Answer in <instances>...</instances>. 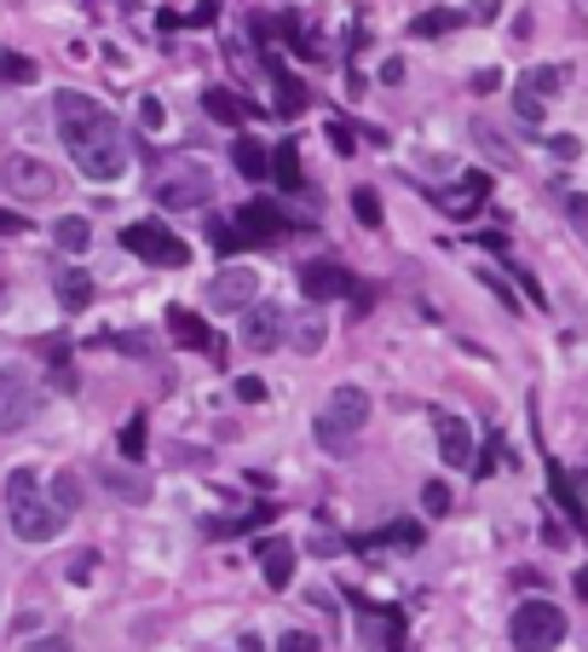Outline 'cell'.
Listing matches in <instances>:
<instances>
[{"label": "cell", "instance_id": "cell-39", "mask_svg": "<svg viewBox=\"0 0 588 652\" xmlns=\"http://www.w3.org/2000/svg\"><path fill=\"white\" fill-rule=\"evenodd\" d=\"M295 346H300V353H318V346H323V323H300Z\"/></svg>", "mask_w": 588, "mask_h": 652}, {"label": "cell", "instance_id": "cell-23", "mask_svg": "<svg viewBox=\"0 0 588 652\" xmlns=\"http://www.w3.org/2000/svg\"><path fill=\"white\" fill-rule=\"evenodd\" d=\"M520 87H525V93H536V98H554L559 87H566V70H559V64H536V70H525V75H520Z\"/></svg>", "mask_w": 588, "mask_h": 652}, {"label": "cell", "instance_id": "cell-6", "mask_svg": "<svg viewBox=\"0 0 588 652\" xmlns=\"http://www.w3.org/2000/svg\"><path fill=\"white\" fill-rule=\"evenodd\" d=\"M0 185L23 203H41V196H58V173L46 168L41 157H23V150H7L0 157Z\"/></svg>", "mask_w": 588, "mask_h": 652}, {"label": "cell", "instance_id": "cell-29", "mask_svg": "<svg viewBox=\"0 0 588 652\" xmlns=\"http://www.w3.org/2000/svg\"><path fill=\"white\" fill-rule=\"evenodd\" d=\"M352 214L364 220L370 232H381V220H387V214H381V196H375L370 185H357V191H352Z\"/></svg>", "mask_w": 588, "mask_h": 652}, {"label": "cell", "instance_id": "cell-27", "mask_svg": "<svg viewBox=\"0 0 588 652\" xmlns=\"http://www.w3.org/2000/svg\"><path fill=\"white\" fill-rule=\"evenodd\" d=\"M284 30H289V41H295V53H300V58H323V41H318L312 30H306V23H300L295 12H284Z\"/></svg>", "mask_w": 588, "mask_h": 652}, {"label": "cell", "instance_id": "cell-12", "mask_svg": "<svg viewBox=\"0 0 588 652\" xmlns=\"http://www.w3.org/2000/svg\"><path fill=\"white\" fill-rule=\"evenodd\" d=\"M352 271L346 266H335V260H306L300 266V295L306 300H341V295H352Z\"/></svg>", "mask_w": 588, "mask_h": 652}, {"label": "cell", "instance_id": "cell-47", "mask_svg": "<svg viewBox=\"0 0 588 652\" xmlns=\"http://www.w3.org/2000/svg\"><path fill=\"white\" fill-rule=\"evenodd\" d=\"M502 12V0H473V18H496Z\"/></svg>", "mask_w": 588, "mask_h": 652}, {"label": "cell", "instance_id": "cell-13", "mask_svg": "<svg viewBox=\"0 0 588 652\" xmlns=\"http://www.w3.org/2000/svg\"><path fill=\"white\" fill-rule=\"evenodd\" d=\"M432 428H439V457H445L450 468H473V434H468L462 416L432 410Z\"/></svg>", "mask_w": 588, "mask_h": 652}, {"label": "cell", "instance_id": "cell-36", "mask_svg": "<svg viewBox=\"0 0 588 652\" xmlns=\"http://www.w3.org/2000/svg\"><path fill=\"white\" fill-rule=\"evenodd\" d=\"M209 243L220 248V255H232V248H243V237H237V232H232V225H225V220H214V225H209Z\"/></svg>", "mask_w": 588, "mask_h": 652}, {"label": "cell", "instance_id": "cell-50", "mask_svg": "<svg viewBox=\"0 0 588 652\" xmlns=\"http://www.w3.org/2000/svg\"><path fill=\"white\" fill-rule=\"evenodd\" d=\"M577 600H588V566H577Z\"/></svg>", "mask_w": 588, "mask_h": 652}, {"label": "cell", "instance_id": "cell-21", "mask_svg": "<svg viewBox=\"0 0 588 652\" xmlns=\"http://www.w3.org/2000/svg\"><path fill=\"white\" fill-rule=\"evenodd\" d=\"M53 243L64 248V255H82V248L93 243V225H87L82 214H64V220L53 225Z\"/></svg>", "mask_w": 588, "mask_h": 652}, {"label": "cell", "instance_id": "cell-24", "mask_svg": "<svg viewBox=\"0 0 588 652\" xmlns=\"http://www.w3.org/2000/svg\"><path fill=\"white\" fill-rule=\"evenodd\" d=\"M53 509L70 520L75 509H82V473H70V468H58L53 473Z\"/></svg>", "mask_w": 588, "mask_h": 652}, {"label": "cell", "instance_id": "cell-46", "mask_svg": "<svg viewBox=\"0 0 588 652\" xmlns=\"http://www.w3.org/2000/svg\"><path fill=\"white\" fill-rule=\"evenodd\" d=\"M329 139H335L341 157H352V133H346V128H329Z\"/></svg>", "mask_w": 588, "mask_h": 652}, {"label": "cell", "instance_id": "cell-3", "mask_svg": "<svg viewBox=\"0 0 588 652\" xmlns=\"http://www.w3.org/2000/svg\"><path fill=\"white\" fill-rule=\"evenodd\" d=\"M364 421H370V393L346 382V387H335L323 398V410H318L312 428H318V445L341 457V450H352V439L364 434Z\"/></svg>", "mask_w": 588, "mask_h": 652}, {"label": "cell", "instance_id": "cell-34", "mask_svg": "<svg viewBox=\"0 0 588 652\" xmlns=\"http://www.w3.org/2000/svg\"><path fill=\"white\" fill-rule=\"evenodd\" d=\"M502 457H507V439H502V434H496V439H491V445H484V457H479V462H473V473H479V480H484V473H496V468H502Z\"/></svg>", "mask_w": 588, "mask_h": 652}, {"label": "cell", "instance_id": "cell-35", "mask_svg": "<svg viewBox=\"0 0 588 652\" xmlns=\"http://www.w3.org/2000/svg\"><path fill=\"white\" fill-rule=\"evenodd\" d=\"M121 457H133V462L145 457V421H139V416L121 428Z\"/></svg>", "mask_w": 588, "mask_h": 652}, {"label": "cell", "instance_id": "cell-11", "mask_svg": "<svg viewBox=\"0 0 588 652\" xmlns=\"http://www.w3.org/2000/svg\"><path fill=\"white\" fill-rule=\"evenodd\" d=\"M254 295H260V271H254V266H225L220 278L209 284V300L220 312H243Z\"/></svg>", "mask_w": 588, "mask_h": 652}, {"label": "cell", "instance_id": "cell-20", "mask_svg": "<svg viewBox=\"0 0 588 652\" xmlns=\"http://www.w3.org/2000/svg\"><path fill=\"white\" fill-rule=\"evenodd\" d=\"M266 70L277 75V93H284V116H300V110H306V87L284 70V58H277V53H266Z\"/></svg>", "mask_w": 588, "mask_h": 652}, {"label": "cell", "instance_id": "cell-10", "mask_svg": "<svg viewBox=\"0 0 588 652\" xmlns=\"http://www.w3.org/2000/svg\"><path fill=\"white\" fill-rule=\"evenodd\" d=\"M35 405H41V393H35L30 382H23L18 370H7V375H0V428H7V434L30 428Z\"/></svg>", "mask_w": 588, "mask_h": 652}, {"label": "cell", "instance_id": "cell-16", "mask_svg": "<svg viewBox=\"0 0 588 652\" xmlns=\"http://www.w3.org/2000/svg\"><path fill=\"white\" fill-rule=\"evenodd\" d=\"M266 173L277 180V191H306V173H300V150H295V139H277V150L266 157Z\"/></svg>", "mask_w": 588, "mask_h": 652}, {"label": "cell", "instance_id": "cell-51", "mask_svg": "<svg viewBox=\"0 0 588 652\" xmlns=\"http://www.w3.org/2000/svg\"><path fill=\"white\" fill-rule=\"evenodd\" d=\"M35 652H75V646H70V641H41Z\"/></svg>", "mask_w": 588, "mask_h": 652}, {"label": "cell", "instance_id": "cell-28", "mask_svg": "<svg viewBox=\"0 0 588 652\" xmlns=\"http://www.w3.org/2000/svg\"><path fill=\"white\" fill-rule=\"evenodd\" d=\"M53 387H58V393H75V387H82V375H75L64 341H53Z\"/></svg>", "mask_w": 588, "mask_h": 652}, {"label": "cell", "instance_id": "cell-4", "mask_svg": "<svg viewBox=\"0 0 588 652\" xmlns=\"http://www.w3.org/2000/svg\"><path fill=\"white\" fill-rule=\"evenodd\" d=\"M507 635H514L520 652H554L566 641V612L554 600H520L514 618H507Z\"/></svg>", "mask_w": 588, "mask_h": 652}, {"label": "cell", "instance_id": "cell-37", "mask_svg": "<svg viewBox=\"0 0 588 652\" xmlns=\"http://www.w3.org/2000/svg\"><path fill=\"white\" fill-rule=\"evenodd\" d=\"M543 105H548V98H536V93H514V110H520V121H543Z\"/></svg>", "mask_w": 588, "mask_h": 652}, {"label": "cell", "instance_id": "cell-9", "mask_svg": "<svg viewBox=\"0 0 588 652\" xmlns=\"http://www.w3.org/2000/svg\"><path fill=\"white\" fill-rule=\"evenodd\" d=\"M243 312H248V318H243V346H254V353H271V346L289 341V312H284V307H271V300H266V307H254V300H248Z\"/></svg>", "mask_w": 588, "mask_h": 652}, {"label": "cell", "instance_id": "cell-32", "mask_svg": "<svg viewBox=\"0 0 588 652\" xmlns=\"http://www.w3.org/2000/svg\"><path fill=\"white\" fill-rule=\"evenodd\" d=\"M271 652H323V641H318V635H306V630H284Z\"/></svg>", "mask_w": 588, "mask_h": 652}, {"label": "cell", "instance_id": "cell-7", "mask_svg": "<svg viewBox=\"0 0 588 652\" xmlns=\"http://www.w3.org/2000/svg\"><path fill=\"white\" fill-rule=\"evenodd\" d=\"M232 232L243 237V243H284L295 225H289V214L277 209V203H266V196H254V203H243L237 214H232Z\"/></svg>", "mask_w": 588, "mask_h": 652}, {"label": "cell", "instance_id": "cell-52", "mask_svg": "<svg viewBox=\"0 0 588 652\" xmlns=\"http://www.w3.org/2000/svg\"><path fill=\"white\" fill-rule=\"evenodd\" d=\"M393 652H404V635H398V623H393Z\"/></svg>", "mask_w": 588, "mask_h": 652}, {"label": "cell", "instance_id": "cell-33", "mask_svg": "<svg viewBox=\"0 0 588 652\" xmlns=\"http://www.w3.org/2000/svg\"><path fill=\"white\" fill-rule=\"evenodd\" d=\"M0 82H35V64L18 53H0Z\"/></svg>", "mask_w": 588, "mask_h": 652}, {"label": "cell", "instance_id": "cell-14", "mask_svg": "<svg viewBox=\"0 0 588 652\" xmlns=\"http://www.w3.org/2000/svg\"><path fill=\"white\" fill-rule=\"evenodd\" d=\"M254 555H260V571H266V584H271V589H289V584H295L300 548H295L289 537H266L260 548H254Z\"/></svg>", "mask_w": 588, "mask_h": 652}, {"label": "cell", "instance_id": "cell-48", "mask_svg": "<svg viewBox=\"0 0 588 652\" xmlns=\"http://www.w3.org/2000/svg\"><path fill=\"white\" fill-rule=\"evenodd\" d=\"M237 646H243V652H271V646H266V641H260V635H243V641H237Z\"/></svg>", "mask_w": 588, "mask_h": 652}, {"label": "cell", "instance_id": "cell-2", "mask_svg": "<svg viewBox=\"0 0 588 652\" xmlns=\"http://www.w3.org/2000/svg\"><path fill=\"white\" fill-rule=\"evenodd\" d=\"M7 520L23 543H53L64 532V514L41 496V473L35 468H12L7 473Z\"/></svg>", "mask_w": 588, "mask_h": 652}, {"label": "cell", "instance_id": "cell-38", "mask_svg": "<svg viewBox=\"0 0 588 652\" xmlns=\"http://www.w3.org/2000/svg\"><path fill=\"white\" fill-rule=\"evenodd\" d=\"M548 150H554V157H559V162H577V157H582V145H577V133H554V139H548Z\"/></svg>", "mask_w": 588, "mask_h": 652}, {"label": "cell", "instance_id": "cell-43", "mask_svg": "<svg viewBox=\"0 0 588 652\" xmlns=\"http://www.w3.org/2000/svg\"><path fill=\"white\" fill-rule=\"evenodd\" d=\"M93 566H98V555H82V560L70 566V578H75V584H87V578H93Z\"/></svg>", "mask_w": 588, "mask_h": 652}, {"label": "cell", "instance_id": "cell-25", "mask_svg": "<svg viewBox=\"0 0 588 652\" xmlns=\"http://www.w3.org/2000/svg\"><path fill=\"white\" fill-rule=\"evenodd\" d=\"M456 23H462V12H450V7H439V12H421L416 23H410V35H421V41H432V35H450Z\"/></svg>", "mask_w": 588, "mask_h": 652}, {"label": "cell", "instance_id": "cell-40", "mask_svg": "<svg viewBox=\"0 0 588 652\" xmlns=\"http://www.w3.org/2000/svg\"><path fill=\"white\" fill-rule=\"evenodd\" d=\"M237 398H243V405H260V398H266V382H260V375H237Z\"/></svg>", "mask_w": 588, "mask_h": 652}, {"label": "cell", "instance_id": "cell-1", "mask_svg": "<svg viewBox=\"0 0 588 652\" xmlns=\"http://www.w3.org/2000/svg\"><path fill=\"white\" fill-rule=\"evenodd\" d=\"M58 139L64 150L75 157V168L87 173V180H121L127 173V139H121V121L93 105L87 93H58Z\"/></svg>", "mask_w": 588, "mask_h": 652}, {"label": "cell", "instance_id": "cell-30", "mask_svg": "<svg viewBox=\"0 0 588 652\" xmlns=\"http://www.w3.org/2000/svg\"><path fill=\"white\" fill-rule=\"evenodd\" d=\"M105 485H110V491H121L127 503H145V496H150V485H145V480H133V473H116V468H105Z\"/></svg>", "mask_w": 588, "mask_h": 652}, {"label": "cell", "instance_id": "cell-42", "mask_svg": "<svg viewBox=\"0 0 588 652\" xmlns=\"http://www.w3.org/2000/svg\"><path fill=\"white\" fill-rule=\"evenodd\" d=\"M496 87H502L496 70H479V75H473V93H496Z\"/></svg>", "mask_w": 588, "mask_h": 652}, {"label": "cell", "instance_id": "cell-8", "mask_svg": "<svg viewBox=\"0 0 588 652\" xmlns=\"http://www.w3.org/2000/svg\"><path fill=\"white\" fill-rule=\"evenodd\" d=\"M209 196H214V173L196 168V162L162 173V185H157V203H162V209H202Z\"/></svg>", "mask_w": 588, "mask_h": 652}, {"label": "cell", "instance_id": "cell-15", "mask_svg": "<svg viewBox=\"0 0 588 652\" xmlns=\"http://www.w3.org/2000/svg\"><path fill=\"white\" fill-rule=\"evenodd\" d=\"M484 196H491V173H462L450 191H439V209L445 214H473Z\"/></svg>", "mask_w": 588, "mask_h": 652}, {"label": "cell", "instance_id": "cell-22", "mask_svg": "<svg viewBox=\"0 0 588 652\" xmlns=\"http://www.w3.org/2000/svg\"><path fill=\"white\" fill-rule=\"evenodd\" d=\"M387 543H404V548H416L421 543V525L416 520H398V525H387V532H370V537H357V548H387Z\"/></svg>", "mask_w": 588, "mask_h": 652}, {"label": "cell", "instance_id": "cell-49", "mask_svg": "<svg viewBox=\"0 0 588 652\" xmlns=\"http://www.w3.org/2000/svg\"><path fill=\"white\" fill-rule=\"evenodd\" d=\"M571 491H577V503H582V514H588V473H582V480H577Z\"/></svg>", "mask_w": 588, "mask_h": 652}, {"label": "cell", "instance_id": "cell-44", "mask_svg": "<svg viewBox=\"0 0 588 652\" xmlns=\"http://www.w3.org/2000/svg\"><path fill=\"white\" fill-rule=\"evenodd\" d=\"M12 232H30V220H23V214H0V237H12Z\"/></svg>", "mask_w": 588, "mask_h": 652}, {"label": "cell", "instance_id": "cell-18", "mask_svg": "<svg viewBox=\"0 0 588 652\" xmlns=\"http://www.w3.org/2000/svg\"><path fill=\"white\" fill-rule=\"evenodd\" d=\"M168 335L179 346H191V353H202V346H209V323H202L196 312H185V307H168Z\"/></svg>", "mask_w": 588, "mask_h": 652}, {"label": "cell", "instance_id": "cell-53", "mask_svg": "<svg viewBox=\"0 0 588 652\" xmlns=\"http://www.w3.org/2000/svg\"><path fill=\"white\" fill-rule=\"evenodd\" d=\"M0 300H7V271H0Z\"/></svg>", "mask_w": 588, "mask_h": 652}, {"label": "cell", "instance_id": "cell-45", "mask_svg": "<svg viewBox=\"0 0 588 652\" xmlns=\"http://www.w3.org/2000/svg\"><path fill=\"white\" fill-rule=\"evenodd\" d=\"M116 346H121V353H139V359H145V353H150V341H145V335H121V341H116Z\"/></svg>", "mask_w": 588, "mask_h": 652}, {"label": "cell", "instance_id": "cell-26", "mask_svg": "<svg viewBox=\"0 0 588 652\" xmlns=\"http://www.w3.org/2000/svg\"><path fill=\"white\" fill-rule=\"evenodd\" d=\"M232 157H237V173H243V180H266V150L254 145V139H237Z\"/></svg>", "mask_w": 588, "mask_h": 652}, {"label": "cell", "instance_id": "cell-17", "mask_svg": "<svg viewBox=\"0 0 588 652\" xmlns=\"http://www.w3.org/2000/svg\"><path fill=\"white\" fill-rule=\"evenodd\" d=\"M53 289H58V307H64V312H87V307H93V278H87L82 266L58 271V278H53Z\"/></svg>", "mask_w": 588, "mask_h": 652}, {"label": "cell", "instance_id": "cell-41", "mask_svg": "<svg viewBox=\"0 0 588 652\" xmlns=\"http://www.w3.org/2000/svg\"><path fill=\"white\" fill-rule=\"evenodd\" d=\"M139 121H145L150 133H157V128H162L168 116H162V105H157V98H139Z\"/></svg>", "mask_w": 588, "mask_h": 652}, {"label": "cell", "instance_id": "cell-19", "mask_svg": "<svg viewBox=\"0 0 588 652\" xmlns=\"http://www.w3.org/2000/svg\"><path fill=\"white\" fill-rule=\"evenodd\" d=\"M202 110H209L214 121H225V128H237V121L254 116V110L243 105V98H237V93H225V87H209V93H202Z\"/></svg>", "mask_w": 588, "mask_h": 652}, {"label": "cell", "instance_id": "cell-31", "mask_svg": "<svg viewBox=\"0 0 588 652\" xmlns=\"http://www.w3.org/2000/svg\"><path fill=\"white\" fill-rule=\"evenodd\" d=\"M421 503H427L432 520H445V514H450V485H445V480H427V485H421Z\"/></svg>", "mask_w": 588, "mask_h": 652}, {"label": "cell", "instance_id": "cell-5", "mask_svg": "<svg viewBox=\"0 0 588 652\" xmlns=\"http://www.w3.org/2000/svg\"><path fill=\"white\" fill-rule=\"evenodd\" d=\"M121 248H127V255H139V260H150V266H185L191 260L185 237H173L162 220H133L121 232Z\"/></svg>", "mask_w": 588, "mask_h": 652}]
</instances>
